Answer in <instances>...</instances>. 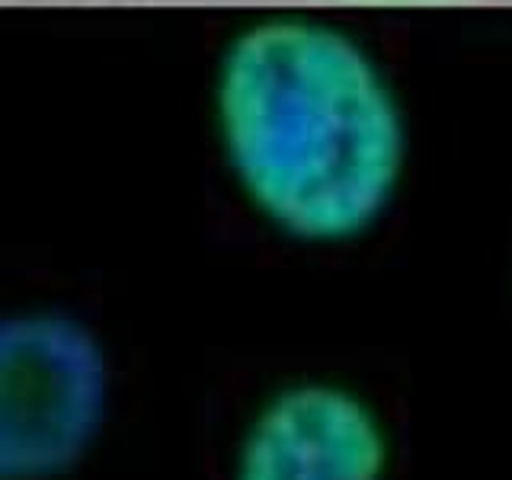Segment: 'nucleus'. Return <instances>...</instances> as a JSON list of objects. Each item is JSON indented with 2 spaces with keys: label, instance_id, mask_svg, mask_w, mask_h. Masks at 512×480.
<instances>
[{
  "label": "nucleus",
  "instance_id": "f03ea898",
  "mask_svg": "<svg viewBox=\"0 0 512 480\" xmlns=\"http://www.w3.org/2000/svg\"><path fill=\"white\" fill-rule=\"evenodd\" d=\"M106 407V362L93 336L58 314L4 324V480H48L87 452Z\"/></svg>",
  "mask_w": 512,
  "mask_h": 480
},
{
  "label": "nucleus",
  "instance_id": "f257e3e1",
  "mask_svg": "<svg viewBox=\"0 0 512 480\" xmlns=\"http://www.w3.org/2000/svg\"><path fill=\"white\" fill-rule=\"evenodd\" d=\"M218 135L240 189L279 231L336 244L388 208L407 157L400 106L372 55L311 16H263L218 64Z\"/></svg>",
  "mask_w": 512,
  "mask_h": 480
},
{
  "label": "nucleus",
  "instance_id": "7ed1b4c3",
  "mask_svg": "<svg viewBox=\"0 0 512 480\" xmlns=\"http://www.w3.org/2000/svg\"><path fill=\"white\" fill-rule=\"evenodd\" d=\"M388 439L362 397L304 381L279 391L253 420L237 480H381Z\"/></svg>",
  "mask_w": 512,
  "mask_h": 480
}]
</instances>
